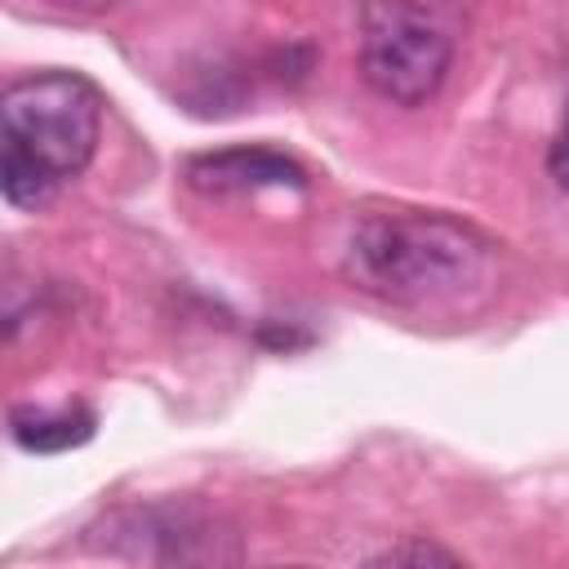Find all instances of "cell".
Returning <instances> with one entry per match:
<instances>
[{
    "mask_svg": "<svg viewBox=\"0 0 569 569\" xmlns=\"http://www.w3.org/2000/svg\"><path fill=\"white\" fill-rule=\"evenodd\" d=\"M0 187L13 209H40L80 178L102 138V93L76 71H31L0 98Z\"/></svg>",
    "mask_w": 569,
    "mask_h": 569,
    "instance_id": "obj_2",
    "label": "cell"
},
{
    "mask_svg": "<svg viewBox=\"0 0 569 569\" xmlns=\"http://www.w3.org/2000/svg\"><path fill=\"white\" fill-rule=\"evenodd\" d=\"M369 565H458V556L440 542H427V538H405L378 556H369Z\"/></svg>",
    "mask_w": 569,
    "mask_h": 569,
    "instance_id": "obj_7",
    "label": "cell"
},
{
    "mask_svg": "<svg viewBox=\"0 0 569 569\" xmlns=\"http://www.w3.org/2000/svg\"><path fill=\"white\" fill-rule=\"evenodd\" d=\"M9 436L27 453H62L76 449L93 436V413L89 409H13L9 413Z\"/></svg>",
    "mask_w": 569,
    "mask_h": 569,
    "instance_id": "obj_6",
    "label": "cell"
},
{
    "mask_svg": "<svg viewBox=\"0 0 569 569\" xmlns=\"http://www.w3.org/2000/svg\"><path fill=\"white\" fill-rule=\"evenodd\" d=\"M58 9H67V13H80V18H98V13H107V9H116L120 0H53Z\"/></svg>",
    "mask_w": 569,
    "mask_h": 569,
    "instance_id": "obj_9",
    "label": "cell"
},
{
    "mask_svg": "<svg viewBox=\"0 0 569 569\" xmlns=\"http://www.w3.org/2000/svg\"><path fill=\"white\" fill-rule=\"evenodd\" d=\"M547 169H551L556 187H560V191H569V116H565V124H560V133H556V142H551V151H547Z\"/></svg>",
    "mask_w": 569,
    "mask_h": 569,
    "instance_id": "obj_8",
    "label": "cell"
},
{
    "mask_svg": "<svg viewBox=\"0 0 569 569\" xmlns=\"http://www.w3.org/2000/svg\"><path fill=\"white\" fill-rule=\"evenodd\" d=\"M449 36L413 0H365L360 9V76L365 84L396 102L422 107L440 93L449 76Z\"/></svg>",
    "mask_w": 569,
    "mask_h": 569,
    "instance_id": "obj_3",
    "label": "cell"
},
{
    "mask_svg": "<svg viewBox=\"0 0 569 569\" xmlns=\"http://www.w3.org/2000/svg\"><path fill=\"white\" fill-rule=\"evenodd\" d=\"M489 271L493 244L431 209H373L356 218L342 249L351 289L405 311L462 307L489 289Z\"/></svg>",
    "mask_w": 569,
    "mask_h": 569,
    "instance_id": "obj_1",
    "label": "cell"
},
{
    "mask_svg": "<svg viewBox=\"0 0 569 569\" xmlns=\"http://www.w3.org/2000/svg\"><path fill=\"white\" fill-rule=\"evenodd\" d=\"M187 187L204 196H231V191H258V187H302L307 173L298 160L267 151V147H227L204 151L187 160Z\"/></svg>",
    "mask_w": 569,
    "mask_h": 569,
    "instance_id": "obj_5",
    "label": "cell"
},
{
    "mask_svg": "<svg viewBox=\"0 0 569 569\" xmlns=\"http://www.w3.org/2000/svg\"><path fill=\"white\" fill-rule=\"evenodd\" d=\"M107 551L129 556V560H231V551H218V538L231 533H213V520L196 516L191 507H129L102 520Z\"/></svg>",
    "mask_w": 569,
    "mask_h": 569,
    "instance_id": "obj_4",
    "label": "cell"
}]
</instances>
